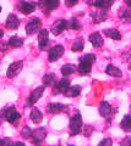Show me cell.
<instances>
[{
	"mask_svg": "<svg viewBox=\"0 0 131 146\" xmlns=\"http://www.w3.org/2000/svg\"><path fill=\"white\" fill-rule=\"evenodd\" d=\"M0 12H1V6H0Z\"/></svg>",
	"mask_w": 131,
	"mask_h": 146,
	"instance_id": "43",
	"label": "cell"
},
{
	"mask_svg": "<svg viewBox=\"0 0 131 146\" xmlns=\"http://www.w3.org/2000/svg\"><path fill=\"white\" fill-rule=\"evenodd\" d=\"M72 29H75V31H77L81 28V23H80V21L77 20V18H72L71 20V23L69 25Z\"/></svg>",
	"mask_w": 131,
	"mask_h": 146,
	"instance_id": "32",
	"label": "cell"
},
{
	"mask_svg": "<svg viewBox=\"0 0 131 146\" xmlns=\"http://www.w3.org/2000/svg\"><path fill=\"white\" fill-rule=\"evenodd\" d=\"M11 141L9 139H1V145H10Z\"/></svg>",
	"mask_w": 131,
	"mask_h": 146,
	"instance_id": "39",
	"label": "cell"
},
{
	"mask_svg": "<svg viewBox=\"0 0 131 146\" xmlns=\"http://www.w3.org/2000/svg\"><path fill=\"white\" fill-rule=\"evenodd\" d=\"M67 27H69V22L66 20H58L53 23L52 28H50V32L54 34V35H59L64 32Z\"/></svg>",
	"mask_w": 131,
	"mask_h": 146,
	"instance_id": "3",
	"label": "cell"
},
{
	"mask_svg": "<svg viewBox=\"0 0 131 146\" xmlns=\"http://www.w3.org/2000/svg\"><path fill=\"white\" fill-rule=\"evenodd\" d=\"M70 86V80L67 78H64L59 80L58 83L54 84V88H53V93L54 94H64V91Z\"/></svg>",
	"mask_w": 131,
	"mask_h": 146,
	"instance_id": "9",
	"label": "cell"
},
{
	"mask_svg": "<svg viewBox=\"0 0 131 146\" xmlns=\"http://www.w3.org/2000/svg\"><path fill=\"white\" fill-rule=\"evenodd\" d=\"M13 144H15V145H25L22 141H16V143H13Z\"/></svg>",
	"mask_w": 131,
	"mask_h": 146,
	"instance_id": "41",
	"label": "cell"
},
{
	"mask_svg": "<svg viewBox=\"0 0 131 146\" xmlns=\"http://www.w3.org/2000/svg\"><path fill=\"white\" fill-rule=\"evenodd\" d=\"M80 60L88 61V62L93 63L94 61H96V55H93V54H86V55H83L82 57H80Z\"/></svg>",
	"mask_w": 131,
	"mask_h": 146,
	"instance_id": "30",
	"label": "cell"
},
{
	"mask_svg": "<svg viewBox=\"0 0 131 146\" xmlns=\"http://www.w3.org/2000/svg\"><path fill=\"white\" fill-rule=\"evenodd\" d=\"M31 119H32L33 123H36V124H38V123L42 122L43 119V115L42 112L39 111L38 108H32V111H31Z\"/></svg>",
	"mask_w": 131,
	"mask_h": 146,
	"instance_id": "21",
	"label": "cell"
},
{
	"mask_svg": "<svg viewBox=\"0 0 131 146\" xmlns=\"http://www.w3.org/2000/svg\"><path fill=\"white\" fill-rule=\"evenodd\" d=\"M113 144V141H112V139H109V138H107V139H103L101 143H99V146H110Z\"/></svg>",
	"mask_w": 131,
	"mask_h": 146,
	"instance_id": "33",
	"label": "cell"
},
{
	"mask_svg": "<svg viewBox=\"0 0 131 146\" xmlns=\"http://www.w3.org/2000/svg\"><path fill=\"white\" fill-rule=\"evenodd\" d=\"M20 26V20L19 17L13 13H10L6 18V28L9 29H17Z\"/></svg>",
	"mask_w": 131,
	"mask_h": 146,
	"instance_id": "13",
	"label": "cell"
},
{
	"mask_svg": "<svg viewBox=\"0 0 131 146\" xmlns=\"http://www.w3.org/2000/svg\"><path fill=\"white\" fill-rule=\"evenodd\" d=\"M6 110H7V107H5V108H3L1 111H0V122H1L4 118L6 119Z\"/></svg>",
	"mask_w": 131,
	"mask_h": 146,
	"instance_id": "34",
	"label": "cell"
},
{
	"mask_svg": "<svg viewBox=\"0 0 131 146\" xmlns=\"http://www.w3.org/2000/svg\"><path fill=\"white\" fill-rule=\"evenodd\" d=\"M119 17L124 23H131V12H130V10H128V9H120Z\"/></svg>",
	"mask_w": 131,
	"mask_h": 146,
	"instance_id": "22",
	"label": "cell"
},
{
	"mask_svg": "<svg viewBox=\"0 0 131 146\" xmlns=\"http://www.w3.org/2000/svg\"><path fill=\"white\" fill-rule=\"evenodd\" d=\"M22 67H24V62L22 61H16V62H12L10 66L7 68V72H6V76L7 78H15V77L19 74V73L22 71Z\"/></svg>",
	"mask_w": 131,
	"mask_h": 146,
	"instance_id": "4",
	"label": "cell"
},
{
	"mask_svg": "<svg viewBox=\"0 0 131 146\" xmlns=\"http://www.w3.org/2000/svg\"><path fill=\"white\" fill-rule=\"evenodd\" d=\"M120 127H121V129L125 130V131L131 130V116L130 115L124 116L123 121H121V123H120Z\"/></svg>",
	"mask_w": 131,
	"mask_h": 146,
	"instance_id": "25",
	"label": "cell"
},
{
	"mask_svg": "<svg viewBox=\"0 0 131 146\" xmlns=\"http://www.w3.org/2000/svg\"><path fill=\"white\" fill-rule=\"evenodd\" d=\"M130 70H131V65H130Z\"/></svg>",
	"mask_w": 131,
	"mask_h": 146,
	"instance_id": "45",
	"label": "cell"
},
{
	"mask_svg": "<svg viewBox=\"0 0 131 146\" xmlns=\"http://www.w3.org/2000/svg\"><path fill=\"white\" fill-rule=\"evenodd\" d=\"M71 50H72V51H75V52L82 51V50H83V40L81 38L77 39V40H75V43L72 44V46H71Z\"/></svg>",
	"mask_w": 131,
	"mask_h": 146,
	"instance_id": "28",
	"label": "cell"
},
{
	"mask_svg": "<svg viewBox=\"0 0 131 146\" xmlns=\"http://www.w3.org/2000/svg\"><path fill=\"white\" fill-rule=\"evenodd\" d=\"M105 73L110 77H121L123 76V72L120 71V68L113 66V65H108L105 68Z\"/></svg>",
	"mask_w": 131,
	"mask_h": 146,
	"instance_id": "20",
	"label": "cell"
},
{
	"mask_svg": "<svg viewBox=\"0 0 131 146\" xmlns=\"http://www.w3.org/2000/svg\"><path fill=\"white\" fill-rule=\"evenodd\" d=\"M92 21L93 23H101V22H104L108 17V11L105 9H101V10H97L91 13Z\"/></svg>",
	"mask_w": 131,
	"mask_h": 146,
	"instance_id": "10",
	"label": "cell"
},
{
	"mask_svg": "<svg viewBox=\"0 0 131 146\" xmlns=\"http://www.w3.org/2000/svg\"><path fill=\"white\" fill-rule=\"evenodd\" d=\"M55 80V74L54 73H47L46 76L43 77V83L44 85H52Z\"/></svg>",
	"mask_w": 131,
	"mask_h": 146,
	"instance_id": "29",
	"label": "cell"
},
{
	"mask_svg": "<svg viewBox=\"0 0 131 146\" xmlns=\"http://www.w3.org/2000/svg\"><path fill=\"white\" fill-rule=\"evenodd\" d=\"M66 110V106L65 105H62V104H59V102H50V104H48V106H47V111L49 113H60L62 111H65Z\"/></svg>",
	"mask_w": 131,
	"mask_h": 146,
	"instance_id": "14",
	"label": "cell"
},
{
	"mask_svg": "<svg viewBox=\"0 0 131 146\" xmlns=\"http://www.w3.org/2000/svg\"><path fill=\"white\" fill-rule=\"evenodd\" d=\"M44 89H46V88H44L43 85H42V86H38V88H36V89L32 91V93L30 94L28 101H27V104H28L30 106L34 105L40 98H42V95H43V93H44Z\"/></svg>",
	"mask_w": 131,
	"mask_h": 146,
	"instance_id": "7",
	"label": "cell"
},
{
	"mask_svg": "<svg viewBox=\"0 0 131 146\" xmlns=\"http://www.w3.org/2000/svg\"><path fill=\"white\" fill-rule=\"evenodd\" d=\"M21 117V115L19 112L15 110V107H7L6 110V121L7 122H10V123H13V122H16L19 118Z\"/></svg>",
	"mask_w": 131,
	"mask_h": 146,
	"instance_id": "16",
	"label": "cell"
},
{
	"mask_svg": "<svg viewBox=\"0 0 131 146\" xmlns=\"http://www.w3.org/2000/svg\"><path fill=\"white\" fill-rule=\"evenodd\" d=\"M104 34L109 38L114 39V40H120L121 39V34L118 29H113V28H108V29H104Z\"/></svg>",
	"mask_w": 131,
	"mask_h": 146,
	"instance_id": "24",
	"label": "cell"
},
{
	"mask_svg": "<svg viewBox=\"0 0 131 146\" xmlns=\"http://www.w3.org/2000/svg\"><path fill=\"white\" fill-rule=\"evenodd\" d=\"M62 55H64V46H62V45H55L54 48L49 50L48 60H49V62H54L59 57H61Z\"/></svg>",
	"mask_w": 131,
	"mask_h": 146,
	"instance_id": "6",
	"label": "cell"
},
{
	"mask_svg": "<svg viewBox=\"0 0 131 146\" xmlns=\"http://www.w3.org/2000/svg\"><path fill=\"white\" fill-rule=\"evenodd\" d=\"M40 27H42V22H40L39 18L34 17V18H32V21H30L26 25V33L34 34L40 31Z\"/></svg>",
	"mask_w": 131,
	"mask_h": 146,
	"instance_id": "5",
	"label": "cell"
},
{
	"mask_svg": "<svg viewBox=\"0 0 131 146\" xmlns=\"http://www.w3.org/2000/svg\"><path fill=\"white\" fill-rule=\"evenodd\" d=\"M22 136H24L25 139H30L31 136H32V130L30 129V127H24V129H22Z\"/></svg>",
	"mask_w": 131,
	"mask_h": 146,
	"instance_id": "31",
	"label": "cell"
},
{
	"mask_svg": "<svg viewBox=\"0 0 131 146\" xmlns=\"http://www.w3.org/2000/svg\"><path fill=\"white\" fill-rule=\"evenodd\" d=\"M58 6H59V0H40L39 1V7L46 15L50 13V11Z\"/></svg>",
	"mask_w": 131,
	"mask_h": 146,
	"instance_id": "2",
	"label": "cell"
},
{
	"mask_svg": "<svg viewBox=\"0 0 131 146\" xmlns=\"http://www.w3.org/2000/svg\"><path fill=\"white\" fill-rule=\"evenodd\" d=\"M112 113V106L109 102L107 101H102L101 105H99V115H101L103 118H108Z\"/></svg>",
	"mask_w": 131,
	"mask_h": 146,
	"instance_id": "15",
	"label": "cell"
},
{
	"mask_svg": "<svg viewBox=\"0 0 131 146\" xmlns=\"http://www.w3.org/2000/svg\"><path fill=\"white\" fill-rule=\"evenodd\" d=\"M17 7H19V10L22 13H25V15H30V13H32L34 11L36 4L34 3H30V1H20L19 5H17Z\"/></svg>",
	"mask_w": 131,
	"mask_h": 146,
	"instance_id": "11",
	"label": "cell"
},
{
	"mask_svg": "<svg viewBox=\"0 0 131 146\" xmlns=\"http://www.w3.org/2000/svg\"><path fill=\"white\" fill-rule=\"evenodd\" d=\"M0 36H3V31L0 29Z\"/></svg>",
	"mask_w": 131,
	"mask_h": 146,
	"instance_id": "42",
	"label": "cell"
},
{
	"mask_svg": "<svg viewBox=\"0 0 131 146\" xmlns=\"http://www.w3.org/2000/svg\"><path fill=\"white\" fill-rule=\"evenodd\" d=\"M124 1H125L126 4H128V6L131 9V0H124Z\"/></svg>",
	"mask_w": 131,
	"mask_h": 146,
	"instance_id": "40",
	"label": "cell"
},
{
	"mask_svg": "<svg viewBox=\"0 0 131 146\" xmlns=\"http://www.w3.org/2000/svg\"><path fill=\"white\" fill-rule=\"evenodd\" d=\"M77 1H79V0H65V3H66L67 6H74V5L77 4Z\"/></svg>",
	"mask_w": 131,
	"mask_h": 146,
	"instance_id": "35",
	"label": "cell"
},
{
	"mask_svg": "<svg viewBox=\"0 0 131 146\" xmlns=\"http://www.w3.org/2000/svg\"><path fill=\"white\" fill-rule=\"evenodd\" d=\"M38 44L42 50H46L49 45V38H48V31L47 29H40L38 34Z\"/></svg>",
	"mask_w": 131,
	"mask_h": 146,
	"instance_id": "12",
	"label": "cell"
},
{
	"mask_svg": "<svg viewBox=\"0 0 131 146\" xmlns=\"http://www.w3.org/2000/svg\"><path fill=\"white\" fill-rule=\"evenodd\" d=\"M9 45H10V46H13V48H20L24 45V39L20 38V36L13 35L9 39Z\"/></svg>",
	"mask_w": 131,
	"mask_h": 146,
	"instance_id": "26",
	"label": "cell"
},
{
	"mask_svg": "<svg viewBox=\"0 0 131 146\" xmlns=\"http://www.w3.org/2000/svg\"><path fill=\"white\" fill-rule=\"evenodd\" d=\"M9 49V44H4V43H0V50L1 51H6Z\"/></svg>",
	"mask_w": 131,
	"mask_h": 146,
	"instance_id": "37",
	"label": "cell"
},
{
	"mask_svg": "<svg viewBox=\"0 0 131 146\" xmlns=\"http://www.w3.org/2000/svg\"><path fill=\"white\" fill-rule=\"evenodd\" d=\"M91 68H92V63L91 62L80 60V65L77 67V71L81 73V74H87V73H89L91 72Z\"/></svg>",
	"mask_w": 131,
	"mask_h": 146,
	"instance_id": "19",
	"label": "cell"
},
{
	"mask_svg": "<svg viewBox=\"0 0 131 146\" xmlns=\"http://www.w3.org/2000/svg\"><path fill=\"white\" fill-rule=\"evenodd\" d=\"M115 0H97V4L96 6L99 7V9H109L113 4H114Z\"/></svg>",
	"mask_w": 131,
	"mask_h": 146,
	"instance_id": "27",
	"label": "cell"
},
{
	"mask_svg": "<svg viewBox=\"0 0 131 146\" xmlns=\"http://www.w3.org/2000/svg\"><path fill=\"white\" fill-rule=\"evenodd\" d=\"M89 42L92 43V45L94 48H101L103 43H104V40H103L102 35L98 33V32H94V33H92L91 35H89Z\"/></svg>",
	"mask_w": 131,
	"mask_h": 146,
	"instance_id": "17",
	"label": "cell"
},
{
	"mask_svg": "<svg viewBox=\"0 0 131 146\" xmlns=\"http://www.w3.org/2000/svg\"><path fill=\"white\" fill-rule=\"evenodd\" d=\"M121 145H131V136L125 138L123 141H121Z\"/></svg>",
	"mask_w": 131,
	"mask_h": 146,
	"instance_id": "36",
	"label": "cell"
},
{
	"mask_svg": "<svg viewBox=\"0 0 131 146\" xmlns=\"http://www.w3.org/2000/svg\"><path fill=\"white\" fill-rule=\"evenodd\" d=\"M76 70H77V67L75 65H72V63H66V65H64L61 67V73H62V76L67 77V76L72 74Z\"/></svg>",
	"mask_w": 131,
	"mask_h": 146,
	"instance_id": "23",
	"label": "cell"
},
{
	"mask_svg": "<svg viewBox=\"0 0 131 146\" xmlns=\"http://www.w3.org/2000/svg\"><path fill=\"white\" fill-rule=\"evenodd\" d=\"M86 4H88V5H94V6H96L97 0H86Z\"/></svg>",
	"mask_w": 131,
	"mask_h": 146,
	"instance_id": "38",
	"label": "cell"
},
{
	"mask_svg": "<svg viewBox=\"0 0 131 146\" xmlns=\"http://www.w3.org/2000/svg\"><path fill=\"white\" fill-rule=\"evenodd\" d=\"M81 90H82V88H81L80 85H75V86H69L65 91H64V95L66 98H76L77 95L81 93Z\"/></svg>",
	"mask_w": 131,
	"mask_h": 146,
	"instance_id": "18",
	"label": "cell"
},
{
	"mask_svg": "<svg viewBox=\"0 0 131 146\" xmlns=\"http://www.w3.org/2000/svg\"><path fill=\"white\" fill-rule=\"evenodd\" d=\"M46 136H47L46 128H37V129H34L32 131V136H31V138H32L34 144H40L44 141Z\"/></svg>",
	"mask_w": 131,
	"mask_h": 146,
	"instance_id": "8",
	"label": "cell"
},
{
	"mask_svg": "<svg viewBox=\"0 0 131 146\" xmlns=\"http://www.w3.org/2000/svg\"><path fill=\"white\" fill-rule=\"evenodd\" d=\"M82 130V117L80 113H76L70 119V133L71 135H77Z\"/></svg>",
	"mask_w": 131,
	"mask_h": 146,
	"instance_id": "1",
	"label": "cell"
},
{
	"mask_svg": "<svg viewBox=\"0 0 131 146\" xmlns=\"http://www.w3.org/2000/svg\"><path fill=\"white\" fill-rule=\"evenodd\" d=\"M0 145H1V140H0Z\"/></svg>",
	"mask_w": 131,
	"mask_h": 146,
	"instance_id": "44",
	"label": "cell"
}]
</instances>
